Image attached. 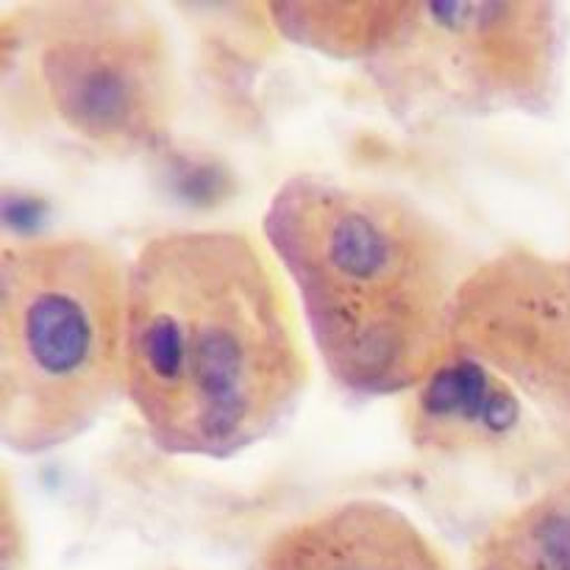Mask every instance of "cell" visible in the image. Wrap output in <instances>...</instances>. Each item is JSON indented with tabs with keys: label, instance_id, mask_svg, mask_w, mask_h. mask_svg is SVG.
Instances as JSON below:
<instances>
[{
	"label": "cell",
	"instance_id": "obj_6",
	"mask_svg": "<svg viewBox=\"0 0 570 570\" xmlns=\"http://www.w3.org/2000/svg\"><path fill=\"white\" fill-rule=\"evenodd\" d=\"M454 345L521 393L570 465V248L507 245L482 256L460 295Z\"/></svg>",
	"mask_w": 570,
	"mask_h": 570
},
{
	"label": "cell",
	"instance_id": "obj_8",
	"mask_svg": "<svg viewBox=\"0 0 570 570\" xmlns=\"http://www.w3.org/2000/svg\"><path fill=\"white\" fill-rule=\"evenodd\" d=\"M248 570H460L401 507L345 499L267 534Z\"/></svg>",
	"mask_w": 570,
	"mask_h": 570
},
{
	"label": "cell",
	"instance_id": "obj_5",
	"mask_svg": "<svg viewBox=\"0 0 570 570\" xmlns=\"http://www.w3.org/2000/svg\"><path fill=\"white\" fill-rule=\"evenodd\" d=\"M128 256L92 234L0 250V443L39 456L126 399Z\"/></svg>",
	"mask_w": 570,
	"mask_h": 570
},
{
	"label": "cell",
	"instance_id": "obj_10",
	"mask_svg": "<svg viewBox=\"0 0 570 570\" xmlns=\"http://www.w3.org/2000/svg\"><path fill=\"white\" fill-rule=\"evenodd\" d=\"M3 521H0V570H26L28 562V534L26 515L20 512L14 488H11V473L3 471Z\"/></svg>",
	"mask_w": 570,
	"mask_h": 570
},
{
	"label": "cell",
	"instance_id": "obj_11",
	"mask_svg": "<svg viewBox=\"0 0 570 570\" xmlns=\"http://www.w3.org/2000/svg\"><path fill=\"white\" fill-rule=\"evenodd\" d=\"M142 570H189V568H184V566H170V562H167V566H150V568H142Z\"/></svg>",
	"mask_w": 570,
	"mask_h": 570
},
{
	"label": "cell",
	"instance_id": "obj_9",
	"mask_svg": "<svg viewBox=\"0 0 570 570\" xmlns=\"http://www.w3.org/2000/svg\"><path fill=\"white\" fill-rule=\"evenodd\" d=\"M468 570H570V468L473 538Z\"/></svg>",
	"mask_w": 570,
	"mask_h": 570
},
{
	"label": "cell",
	"instance_id": "obj_1",
	"mask_svg": "<svg viewBox=\"0 0 570 570\" xmlns=\"http://www.w3.org/2000/svg\"><path fill=\"white\" fill-rule=\"evenodd\" d=\"M315 362L259 232L167 228L128 256L126 401L165 454L250 451L295 415Z\"/></svg>",
	"mask_w": 570,
	"mask_h": 570
},
{
	"label": "cell",
	"instance_id": "obj_4",
	"mask_svg": "<svg viewBox=\"0 0 570 570\" xmlns=\"http://www.w3.org/2000/svg\"><path fill=\"white\" fill-rule=\"evenodd\" d=\"M0 109L22 137L104 161L154 156L181 115L170 31L137 0H28L0 11Z\"/></svg>",
	"mask_w": 570,
	"mask_h": 570
},
{
	"label": "cell",
	"instance_id": "obj_7",
	"mask_svg": "<svg viewBox=\"0 0 570 570\" xmlns=\"http://www.w3.org/2000/svg\"><path fill=\"white\" fill-rule=\"evenodd\" d=\"M401 415L412 449L445 462L501 460L540 432L521 393L495 367L456 345L404 395Z\"/></svg>",
	"mask_w": 570,
	"mask_h": 570
},
{
	"label": "cell",
	"instance_id": "obj_2",
	"mask_svg": "<svg viewBox=\"0 0 570 570\" xmlns=\"http://www.w3.org/2000/svg\"><path fill=\"white\" fill-rule=\"evenodd\" d=\"M259 234L343 393L404 399L454 348L460 295L482 256L417 200L295 173L267 200Z\"/></svg>",
	"mask_w": 570,
	"mask_h": 570
},
{
	"label": "cell",
	"instance_id": "obj_3",
	"mask_svg": "<svg viewBox=\"0 0 570 570\" xmlns=\"http://www.w3.org/2000/svg\"><path fill=\"white\" fill-rule=\"evenodd\" d=\"M289 45L356 67L401 120L546 117L568 14L549 0H301L262 6Z\"/></svg>",
	"mask_w": 570,
	"mask_h": 570
}]
</instances>
